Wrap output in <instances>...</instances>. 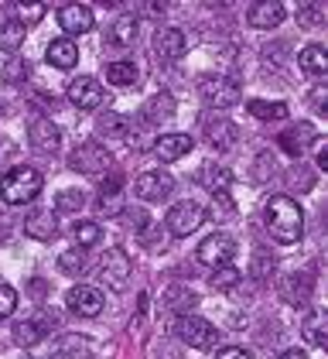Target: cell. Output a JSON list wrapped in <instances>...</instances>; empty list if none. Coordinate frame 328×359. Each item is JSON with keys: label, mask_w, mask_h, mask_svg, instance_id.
Here are the masks:
<instances>
[{"label": "cell", "mask_w": 328, "mask_h": 359, "mask_svg": "<svg viewBox=\"0 0 328 359\" xmlns=\"http://www.w3.org/2000/svg\"><path fill=\"white\" fill-rule=\"evenodd\" d=\"M264 222L271 229V236L277 243L291 247L304 236V212L291 195H271L267 205H264Z\"/></svg>", "instance_id": "cell-1"}, {"label": "cell", "mask_w": 328, "mask_h": 359, "mask_svg": "<svg viewBox=\"0 0 328 359\" xmlns=\"http://www.w3.org/2000/svg\"><path fill=\"white\" fill-rule=\"evenodd\" d=\"M41 185H45V182H41V175H38L34 168L18 165L0 178V198H4L7 205H25V202L41 195Z\"/></svg>", "instance_id": "cell-2"}, {"label": "cell", "mask_w": 328, "mask_h": 359, "mask_svg": "<svg viewBox=\"0 0 328 359\" xmlns=\"http://www.w3.org/2000/svg\"><path fill=\"white\" fill-rule=\"evenodd\" d=\"M198 96L216 107V110H229L243 100V83L236 76H222V72H212V76H202L198 79Z\"/></svg>", "instance_id": "cell-3"}, {"label": "cell", "mask_w": 328, "mask_h": 359, "mask_svg": "<svg viewBox=\"0 0 328 359\" xmlns=\"http://www.w3.org/2000/svg\"><path fill=\"white\" fill-rule=\"evenodd\" d=\"M198 123H202V137L209 140V147H216V151H233V147H236L240 130H236L233 120H226V116H219V113H202Z\"/></svg>", "instance_id": "cell-4"}, {"label": "cell", "mask_w": 328, "mask_h": 359, "mask_svg": "<svg viewBox=\"0 0 328 359\" xmlns=\"http://www.w3.org/2000/svg\"><path fill=\"white\" fill-rule=\"evenodd\" d=\"M175 332H178L182 342H189L191 349H216V339H219L216 325L205 322V318H198V315H182Z\"/></svg>", "instance_id": "cell-5"}, {"label": "cell", "mask_w": 328, "mask_h": 359, "mask_svg": "<svg viewBox=\"0 0 328 359\" xmlns=\"http://www.w3.org/2000/svg\"><path fill=\"white\" fill-rule=\"evenodd\" d=\"M103 304H107L103 291L93 287V284H76V287L65 291V308L72 315H79V318H96L103 311Z\"/></svg>", "instance_id": "cell-6"}, {"label": "cell", "mask_w": 328, "mask_h": 359, "mask_svg": "<svg viewBox=\"0 0 328 359\" xmlns=\"http://www.w3.org/2000/svg\"><path fill=\"white\" fill-rule=\"evenodd\" d=\"M233 253H236V243H233V236H226V233H212V236H205L198 250H195V257H198V264H205V267H226V264H233Z\"/></svg>", "instance_id": "cell-7"}, {"label": "cell", "mask_w": 328, "mask_h": 359, "mask_svg": "<svg viewBox=\"0 0 328 359\" xmlns=\"http://www.w3.org/2000/svg\"><path fill=\"white\" fill-rule=\"evenodd\" d=\"M202 222H205V209H202V205H195V202H175V205L168 209L164 226H168L175 236H191Z\"/></svg>", "instance_id": "cell-8"}, {"label": "cell", "mask_w": 328, "mask_h": 359, "mask_svg": "<svg viewBox=\"0 0 328 359\" xmlns=\"http://www.w3.org/2000/svg\"><path fill=\"white\" fill-rule=\"evenodd\" d=\"M109 165H113V158H109L107 147H100V144H79L72 151V158H69V168L79 171V175H103Z\"/></svg>", "instance_id": "cell-9"}, {"label": "cell", "mask_w": 328, "mask_h": 359, "mask_svg": "<svg viewBox=\"0 0 328 359\" xmlns=\"http://www.w3.org/2000/svg\"><path fill=\"white\" fill-rule=\"evenodd\" d=\"M171 189H175V178L168 171H161V168L137 175V182H134V195L140 202H161V198L171 195Z\"/></svg>", "instance_id": "cell-10"}, {"label": "cell", "mask_w": 328, "mask_h": 359, "mask_svg": "<svg viewBox=\"0 0 328 359\" xmlns=\"http://www.w3.org/2000/svg\"><path fill=\"white\" fill-rule=\"evenodd\" d=\"M65 96H69V103H72L76 110H100V107H103V100H107L103 86L96 83V79H89V76L72 79L69 89H65Z\"/></svg>", "instance_id": "cell-11"}, {"label": "cell", "mask_w": 328, "mask_h": 359, "mask_svg": "<svg viewBox=\"0 0 328 359\" xmlns=\"http://www.w3.org/2000/svg\"><path fill=\"white\" fill-rule=\"evenodd\" d=\"M130 271H134V264H130L127 250H123V247H109L107 257H103V267H100L103 284H107V287H113V291H120V287L127 284Z\"/></svg>", "instance_id": "cell-12"}, {"label": "cell", "mask_w": 328, "mask_h": 359, "mask_svg": "<svg viewBox=\"0 0 328 359\" xmlns=\"http://www.w3.org/2000/svg\"><path fill=\"white\" fill-rule=\"evenodd\" d=\"M55 21H58V28L65 31V34H89L93 25H96L93 7H86V4H62Z\"/></svg>", "instance_id": "cell-13"}, {"label": "cell", "mask_w": 328, "mask_h": 359, "mask_svg": "<svg viewBox=\"0 0 328 359\" xmlns=\"http://www.w3.org/2000/svg\"><path fill=\"white\" fill-rule=\"evenodd\" d=\"M52 329H55V315H34V318H25V322L14 325V342L31 349V346H38Z\"/></svg>", "instance_id": "cell-14"}, {"label": "cell", "mask_w": 328, "mask_h": 359, "mask_svg": "<svg viewBox=\"0 0 328 359\" xmlns=\"http://www.w3.org/2000/svg\"><path fill=\"white\" fill-rule=\"evenodd\" d=\"M137 38V18L134 14H120V18H113L109 21L107 34H103V45L113 48V52H123V48H130Z\"/></svg>", "instance_id": "cell-15"}, {"label": "cell", "mask_w": 328, "mask_h": 359, "mask_svg": "<svg viewBox=\"0 0 328 359\" xmlns=\"http://www.w3.org/2000/svg\"><path fill=\"white\" fill-rule=\"evenodd\" d=\"M246 21L257 31H271L284 21V4L280 0H257L246 7Z\"/></svg>", "instance_id": "cell-16"}, {"label": "cell", "mask_w": 328, "mask_h": 359, "mask_svg": "<svg viewBox=\"0 0 328 359\" xmlns=\"http://www.w3.org/2000/svg\"><path fill=\"white\" fill-rule=\"evenodd\" d=\"M27 140H31V147H34L38 154H48V158H52L55 151L62 147V130L55 127L52 120H34V123L27 127Z\"/></svg>", "instance_id": "cell-17"}, {"label": "cell", "mask_w": 328, "mask_h": 359, "mask_svg": "<svg viewBox=\"0 0 328 359\" xmlns=\"http://www.w3.org/2000/svg\"><path fill=\"white\" fill-rule=\"evenodd\" d=\"M185 52H189V41L178 28H164L154 34V55L161 62H178Z\"/></svg>", "instance_id": "cell-18"}, {"label": "cell", "mask_w": 328, "mask_h": 359, "mask_svg": "<svg viewBox=\"0 0 328 359\" xmlns=\"http://www.w3.org/2000/svg\"><path fill=\"white\" fill-rule=\"evenodd\" d=\"M25 233L31 240H55V233H58V219H55L52 209H31L25 216Z\"/></svg>", "instance_id": "cell-19"}, {"label": "cell", "mask_w": 328, "mask_h": 359, "mask_svg": "<svg viewBox=\"0 0 328 359\" xmlns=\"http://www.w3.org/2000/svg\"><path fill=\"white\" fill-rule=\"evenodd\" d=\"M311 144H318V130H315L311 123H298V127H291V130L280 134V147H284L287 154H294V158H301Z\"/></svg>", "instance_id": "cell-20"}, {"label": "cell", "mask_w": 328, "mask_h": 359, "mask_svg": "<svg viewBox=\"0 0 328 359\" xmlns=\"http://www.w3.org/2000/svg\"><path fill=\"white\" fill-rule=\"evenodd\" d=\"M151 151H154L158 161H178V158H185L191 151V137L189 134H161Z\"/></svg>", "instance_id": "cell-21"}, {"label": "cell", "mask_w": 328, "mask_h": 359, "mask_svg": "<svg viewBox=\"0 0 328 359\" xmlns=\"http://www.w3.org/2000/svg\"><path fill=\"white\" fill-rule=\"evenodd\" d=\"M45 58H48V65L69 72V69L79 65V45L72 38H55L52 45H48V52H45Z\"/></svg>", "instance_id": "cell-22"}, {"label": "cell", "mask_w": 328, "mask_h": 359, "mask_svg": "<svg viewBox=\"0 0 328 359\" xmlns=\"http://www.w3.org/2000/svg\"><path fill=\"white\" fill-rule=\"evenodd\" d=\"M171 116H175V100H171L168 93H158V96H151V100L144 103L140 123H144V127H158L161 120H171Z\"/></svg>", "instance_id": "cell-23"}, {"label": "cell", "mask_w": 328, "mask_h": 359, "mask_svg": "<svg viewBox=\"0 0 328 359\" xmlns=\"http://www.w3.org/2000/svg\"><path fill=\"white\" fill-rule=\"evenodd\" d=\"M195 182H198V185H205L212 195L229 192V185H233V171H229V168H222V165H216V161H209V165L198 168Z\"/></svg>", "instance_id": "cell-24"}, {"label": "cell", "mask_w": 328, "mask_h": 359, "mask_svg": "<svg viewBox=\"0 0 328 359\" xmlns=\"http://www.w3.org/2000/svg\"><path fill=\"white\" fill-rule=\"evenodd\" d=\"M89 356H93V342L79 339V335H62L52 349V359H89Z\"/></svg>", "instance_id": "cell-25"}, {"label": "cell", "mask_w": 328, "mask_h": 359, "mask_svg": "<svg viewBox=\"0 0 328 359\" xmlns=\"http://www.w3.org/2000/svg\"><path fill=\"white\" fill-rule=\"evenodd\" d=\"M298 65H301V72H308L311 79H322V76L328 72V55H325V48H322V45H308V48H301Z\"/></svg>", "instance_id": "cell-26"}, {"label": "cell", "mask_w": 328, "mask_h": 359, "mask_svg": "<svg viewBox=\"0 0 328 359\" xmlns=\"http://www.w3.org/2000/svg\"><path fill=\"white\" fill-rule=\"evenodd\" d=\"M308 294H311V274L308 271H294V274L284 280V298L291 304H304L308 302Z\"/></svg>", "instance_id": "cell-27"}, {"label": "cell", "mask_w": 328, "mask_h": 359, "mask_svg": "<svg viewBox=\"0 0 328 359\" xmlns=\"http://www.w3.org/2000/svg\"><path fill=\"white\" fill-rule=\"evenodd\" d=\"M21 45H25V25L14 21V18H7V21L0 25V52L14 55Z\"/></svg>", "instance_id": "cell-28"}, {"label": "cell", "mask_w": 328, "mask_h": 359, "mask_svg": "<svg viewBox=\"0 0 328 359\" xmlns=\"http://www.w3.org/2000/svg\"><path fill=\"white\" fill-rule=\"evenodd\" d=\"M130 120L127 116H120V113H107V116H100V123H96V130L103 134V137H120V140H130Z\"/></svg>", "instance_id": "cell-29"}, {"label": "cell", "mask_w": 328, "mask_h": 359, "mask_svg": "<svg viewBox=\"0 0 328 359\" xmlns=\"http://www.w3.org/2000/svg\"><path fill=\"white\" fill-rule=\"evenodd\" d=\"M301 335H304V342H308V346H322V349H325V342H328L325 318H322V315H308V318H304V325H301Z\"/></svg>", "instance_id": "cell-30"}, {"label": "cell", "mask_w": 328, "mask_h": 359, "mask_svg": "<svg viewBox=\"0 0 328 359\" xmlns=\"http://www.w3.org/2000/svg\"><path fill=\"white\" fill-rule=\"evenodd\" d=\"M58 271L69 277H82L89 271V260H86V253L82 250H65L62 257H58Z\"/></svg>", "instance_id": "cell-31"}, {"label": "cell", "mask_w": 328, "mask_h": 359, "mask_svg": "<svg viewBox=\"0 0 328 359\" xmlns=\"http://www.w3.org/2000/svg\"><path fill=\"white\" fill-rule=\"evenodd\" d=\"M287 107L284 103H271V100H250V116L257 120H287Z\"/></svg>", "instance_id": "cell-32"}, {"label": "cell", "mask_w": 328, "mask_h": 359, "mask_svg": "<svg viewBox=\"0 0 328 359\" xmlns=\"http://www.w3.org/2000/svg\"><path fill=\"white\" fill-rule=\"evenodd\" d=\"M107 83H113V86H134L137 83V65H134V62H109V65H107Z\"/></svg>", "instance_id": "cell-33"}, {"label": "cell", "mask_w": 328, "mask_h": 359, "mask_svg": "<svg viewBox=\"0 0 328 359\" xmlns=\"http://www.w3.org/2000/svg\"><path fill=\"white\" fill-rule=\"evenodd\" d=\"M240 267H233V264H226V267H216L212 274H209V284L216 287V291H229V287H236L240 284Z\"/></svg>", "instance_id": "cell-34"}, {"label": "cell", "mask_w": 328, "mask_h": 359, "mask_svg": "<svg viewBox=\"0 0 328 359\" xmlns=\"http://www.w3.org/2000/svg\"><path fill=\"white\" fill-rule=\"evenodd\" d=\"M120 189H123V185H120V178H113V182H109V189H103V192H100V205H103V212H109V216H116V212L123 209Z\"/></svg>", "instance_id": "cell-35"}, {"label": "cell", "mask_w": 328, "mask_h": 359, "mask_svg": "<svg viewBox=\"0 0 328 359\" xmlns=\"http://www.w3.org/2000/svg\"><path fill=\"white\" fill-rule=\"evenodd\" d=\"M82 205H86V192H79V189H65V192L55 195V209L58 212H79Z\"/></svg>", "instance_id": "cell-36"}, {"label": "cell", "mask_w": 328, "mask_h": 359, "mask_svg": "<svg viewBox=\"0 0 328 359\" xmlns=\"http://www.w3.org/2000/svg\"><path fill=\"white\" fill-rule=\"evenodd\" d=\"M72 236H76V243H79V247H96V243H100V236H103V229H100V222H76Z\"/></svg>", "instance_id": "cell-37"}, {"label": "cell", "mask_w": 328, "mask_h": 359, "mask_svg": "<svg viewBox=\"0 0 328 359\" xmlns=\"http://www.w3.org/2000/svg\"><path fill=\"white\" fill-rule=\"evenodd\" d=\"M212 216H216V219H233V216H236V205H233L229 192L212 195Z\"/></svg>", "instance_id": "cell-38"}, {"label": "cell", "mask_w": 328, "mask_h": 359, "mask_svg": "<svg viewBox=\"0 0 328 359\" xmlns=\"http://www.w3.org/2000/svg\"><path fill=\"white\" fill-rule=\"evenodd\" d=\"M137 236H140V243H144L147 250H158V247H161V240H158V236H161V226H158V222L144 219V222H140V233H137Z\"/></svg>", "instance_id": "cell-39"}, {"label": "cell", "mask_w": 328, "mask_h": 359, "mask_svg": "<svg viewBox=\"0 0 328 359\" xmlns=\"http://www.w3.org/2000/svg\"><path fill=\"white\" fill-rule=\"evenodd\" d=\"M14 308H18V291L11 284H0V318L14 315Z\"/></svg>", "instance_id": "cell-40"}, {"label": "cell", "mask_w": 328, "mask_h": 359, "mask_svg": "<svg viewBox=\"0 0 328 359\" xmlns=\"http://www.w3.org/2000/svg\"><path fill=\"white\" fill-rule=\"evenodd\" d=\"M27 72H31V65H27V62H11V65L4 69V83H11V86L25 83Z\"/></svg>", "instance_id": "cell-41"}, {"label": "cell", "mask_w": 328, "mask_h": 359, "mask_svg": "<svg viewBox=\"0 0 328 359\" xmlns=\"http://www.w3.org/2000/svg\"><path fill=\"white\" fill-rule=\"evenodd\" d=\"M301 21L304 25H322V14H325V4H301L298 7Z\"/></svg>", "instance_id": "cell-42"}, {"label": "cell", "mask_w": 328, "mask_h": 359, "mask_svg": "<svg viewBox=\"0 0 328 359\" xmlns=\"http://www.w3.org/2000/svg\"><path fill=\"white\" fill-rule=\"evenodd\" d=\"M168 304H171L175 311H185L189 304H195V294H178V287H175V291L168 294Z\"/></svg>", "instance_id": "cell-43"}, {"label": "cell", "mask_w": 328, "mask_h": 359, "mask_svg": "<svg viewBox=\"0 0 328 359\" xmlns=\"http://www.w3.org/2000/svg\"><path fill=\"white\" fill-rule=\"evenodd\" d=\"M21 14H25V21H38L41 14H48V4H31V7H21ZM21 21V25H25Z\"/></svg>", "instance_id": "cell-44"}, {"label": "cell", "mask_w": 328, "mask_h": 359, "mask_svg": "<svg viewBox=\"0 0 328 359\" xmlns=\"http://www.w3.org/2000/svg\"><path fill=\"white\" fill-rule=\"evenodd\" d=\"M216 359H253V356H250L246 349H233V346H229V349H219Z\"/></svg>", "instance_id": "cell-45"}, {"label": "cell", "mask_w": 328, "mask_h": 359, "mask_svg": "<svg viewBox=\"0 0 328 359\" xmlns=\"http://www.w3.org/2000/svg\"><path fill=\"white\" fill-rule=\"evenodd\" d=\"M315 147H318V151H315V154H318V158H315V161H318V168H322V171H328V147L322 144V140H318Z\"/></svg>", "instance_id": "cell-46"}, {"label": "cell", "mask_w": 328, "mask_h": 359, "mask_svg": "<svg viewBox=\"0 0 328 359\" xmlns=\"http://www.w3.org/2000/svg\"><path fill=\"white\" fill-rule=\"evenodd\" d=\"M325 100H328V96L322 93V89H315V93H311V103H315V110H318V113H325V110H328Z\"/></svg>", "instance_id": "cell-47"}, {"label": "cell", "mask_w": 328, "mask_h": 359, "mask_svg": "<svg viewBox=\"0 0 328 359\" xmlns=\"http://www.w3.org/2000/svg\"><path fill=\"white\" fill-rule=\"evenodd\" d=\"M31 294L41 298V294H45V284H41V280H31Z\"/></svg>", "instance_id": "cell-48"}, {"label": "cell", "mask_w": 328, "mask_h": 359, "mask_svg": "<svg viewBox=\"0 0 328 359\" xmlns=\"http://www.w3.org/2000/svg\"><path fill=\"white\" fill-rule=\"evenodd\" d=\"M280 359H308V356H304L301 349H287V353H284V356H280Z\"/></svg>", "instance_id": "cell-49"}, {"label": "cell", "mask_w": 328, "mask_h": 359, "mask_svg": "<svg viewBox=\"0 0 328 359\" xmlns=\"http://www.w3.org/2000/svg\"><path fill=\"white\" fill-rule=\"evenodd\" d=\"M25 359H31V356H25Z\"/></svg>", "instance_id": "cell-50"}]
</instances>
